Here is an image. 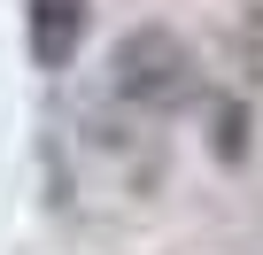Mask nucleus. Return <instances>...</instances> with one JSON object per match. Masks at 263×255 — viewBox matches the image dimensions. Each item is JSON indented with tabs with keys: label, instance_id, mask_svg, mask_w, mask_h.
I'll use <instances>...</instances> for the list:
<instances>
[{
	"label": "nucleus",
	"instance_id": "3",
	"mask_svg": "<svg viewBox=\"0 0 263 255\" xmlns=\"http://www.w3.org/2000/svg\"><path fill=\"white\" fill-rule=\"evenodd\" d=\"M240 62H248V77H263V16L240 31Z\"/></svg>",
	"mask_w": 263,
	"mask_h": 255
},
{
	"label": "nucleus",
	"instance_id": "1",
	"mask_svg": "<svg viewBox=\"0 0 263 255\" xmlns=\"http://www.w3.org/2000/svg\"><path fill=\"white\" fill-rule=\"evenodd\" d=\"M108 70H116V93L140 101V108H171V101L194 93V54H186L171 31H155V24L132 31V39H116Z\"/></svg>",
	"mask_w": 263,
	"mask_h": 255
},
{
	"label": "nucleus",
	"instance_id": "2",
	"mask_svg": "<svg viewBox=\"0 0 263 255\" xmlns=\"http://www.w3.org/2000/svg\"><path fill=\"white\" fill-rule=\"evenodd\" d=\"M24 39H31V62L39 70H62L85 39V0H31L24 8Z\"/></svg>",
	"mask_w": 263,
	"mask_h": 255
}]
</instances>
